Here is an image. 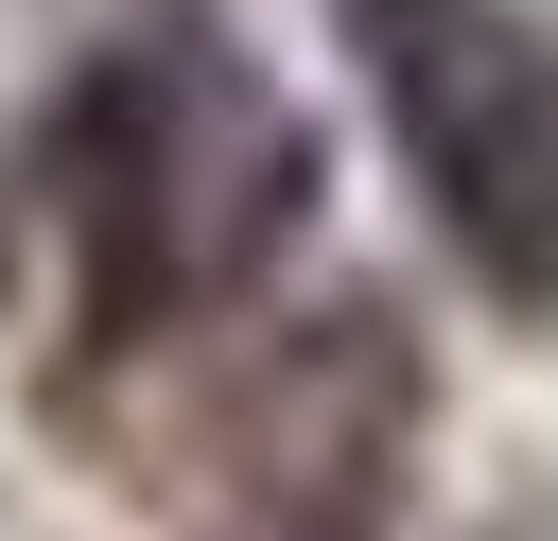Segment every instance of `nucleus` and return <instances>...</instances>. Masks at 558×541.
Returning <instances> with one entry per match:
<instances>
[{
  "label": "nucleus",
  "mask_w": 558,
  "mask_h": 541,
  "mask_svg": "<svg viewBox=\"0 0 558 541\" xmlns=\"http://www.w3.org/2000/svg\"><path fill=\"white\" fill-rule=\"evenodd\" d=\"M349 52L436 244L506 314H558V35L523 0H349Z\"/></svg>",
  "instance_id": "f03ea898"
},
{
  "label": "nucleus",
  "mask_w": 558,
  "mask_h": 541,
  "mask_svg": "<svg viewBox=\"0 0 558 541\" xmlns=\"http://www.w3.org/2000/svg\"><path fill=\"white\" fill-rule=\"evenodd\" d=\"M296 209H314V140L227 35H122L52 122V227L87 332L227 314L296 244Z\"/></svg>",
  "instance_id": "f257e3e1"
}]
</instances>
